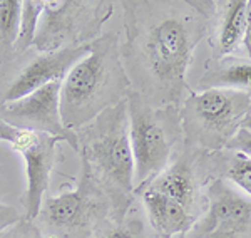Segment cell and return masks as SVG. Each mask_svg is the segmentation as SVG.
<instances>
[{"instance_id":"19","label":"cell","mask_w":251,"mask_h":238,"mask_svg":"<svg viewBox=\"0 0 251 238\" xmlns=\"http://www.w3.org/2000/svg\"><path fill=\"white\" fill-rule=\"evenodd\" d=\"M226 149H231V151H238L246 156H251V131H248V129H240L238 134L231 139V143L228 144Z\"/></svg>"},{"instance_id":"18","label":"cell","mask_w":251,"mask_h":238,"mask_svg":"<svg viewBox=\"0 0 251 238\" xmlns=\"http://www.w3.org/2000/svg\"><path fill=\"white\" fill-rule=\"evenodd\" d=\"M0 238H46L40 232V228L34 221L22 218L15 225H12L10 228H7L5 232L0 233Z\"/></svg>"},{"instance_id":"22","label":"cell","mask_w":251,"mask_h":238,"mask_svg":"<svg viewBox=\"0 0 251 238\" xmlns=\"http://www.w3.org/2000/svg\"><path fill=\"white\" fill-rule=\"evenodd\" d=\"M15 134H17V129L12 128L10 124L3 123V121H0V141L2 143L12 144V141L15 139Z\"/></svg>"},{"instance_id":"7","label":"cell","mask_w":251,"mask_h":238,"mask_svg":"<svg viewBox=\"0 0 251 238\" xmlns=\"http://www.w3.org/2000/svg\"><path fill=\"white\" fill-rule=\"evenodd\" d=\"M112 14L114 3L109 0H46L34 40L35 51L49 54L91 44L102 35L104 24Z\"/></svg>"},{"instance_id":"5","label":"cell","mask_w":251,"mask_h":238,"mask_svg":"<svg viewBox=\"0 0 251 238\" xmlns=\"http://www.w3.org/2000/svg\"><path fill=\"white\" fill-rule=\"evenodd\" d=\"M251 109V92L189 91L179 106L184 144L208 153L223 151L243 128Z\"/></svg>"},{"instance_id":"20","label":"cell","mask_w":251,"mask_h":238,"mask_svg":"<svg viewBox=\"0 0 251 238\" xmlns=\"http://www.w3.org/2000/svg\"><path fill=\"white\" fill-rule=\"evenodd\" d=\"M20 220H22V216L14 207L0 203V233L5 232L7 228H10L12 225H15Z\"/></svg>"},{"instance_id":"6","label":"cell","mask_w":251,"mask_h":238,"mask_svg":"<svg viewBox=\"0 0 251 238\" xmlns=\"http://www.w3.org/2000/svg\"><path fill=\"white\" fill-rule=\"evenodd\" d=\"M79 185L71 191L46 198L37 218H42L50 238H92L112 220V203L89 168L80 161Z\"/></svg>"},{"instance_id":"10","label":"cell","mask_w":251,"mask_h":238,"mask_svg":"<svg viewBox=\"0 0 251 238\" xmlns=\"http://www.w3.org/2000/svg\"><path fill=\"white\" fill-rule=\"evenodd\" d=\"M60 141H62L60 138L44 132L17 129L15 139L10 144L12 149L22 156L25 164L27 189L24 207H25V218L30 221H35L46 200V191L50 183L52 168L55 163V148Z\"/></svg>"},{"instance_id":"11","label":"cell","mask_w":251,"mask_h":238,"mask_svg":"<svg viewBox=\"0 0 251 238\" xmlns=\"http://www.w3.org/2000/svg\"><path fill=\"white\" fill-rule=\"evenodd\" d=\"M87 51L89 44H84V46L66 47V49L49 52V54H40L39 57L32 59L5 89L2 103L17 101L47 84L62 80L69 69L79 59H82Z\"/></svg>"},{"instance_id":"23","label":"cell","mask_w":251,"mask_h":238,"mask_svg":"<svg viewBox=\"0 0 251 238\" xmlns=\"http://www.w3.org/2000/svg\"><path fill=\"white\" fill-rule=\"evenodd\" d=\"M241 129H248V131H251V109L248 112V116H246V119H245V123H243Z\"/></svg>"},{"instance_id":"15","label":"cell","mask_w":251,"mask_h":238,"mask_svg":"<svg viewBox=\"0 0 251 238\" xmlns=\"http://www.w3.org/2000/svg\"><path fill=\"white\" fill-rule=\"evenodd\" d=\"M92 238H156V235L149 228L148 220L131 207L121 220H109L104 223Z\"/></svg>"},{"instance_id":"12","label":"cell","mask_w":251,"mask_h":238,"mask_svg":"<svg viewBox=\"0 0 251 238\" xmlns=\"http://www.w3.org/2000/svg\"><path fill=\"white\" fill-rule=\"evenodd\" d=\"M248 0H223L214 2V10L206 34L209 57L223 59L240 55L246 32Z\"/></svg>"},{"instance_id":"17","label":"cell","mask_w":251,"mask_h":238,"mask_svg":"<svg viewBox=\"0 0 251 238\" xmlns=\"http://www.w3.org/2000/svg\"><path fill=\"white\" fill-rule=\"evenodd\" d=\"M46 0H22L20 7V22H19V34L15 42V55L25 52L29 47L34 46L35 35L39 30L40 15L44 12Z\"/></svg>"},{"instance_id":"13","label":"cell","mask_w":251,"mask_h":238,"mask_svg":"<svg viewBox=\"0 0 251 238\" xmlns=\"http://www.w3.org/2000/svg\"><path fill=\"white\" fill-rule=\"evenodd\" d=\"M196 69V74L188 76L189 91L228 89L251 92V59L246 55H229L223 59L208 55Z\"/></svg>"},{"instance_id":"3","label":"cell","mask_w":251,"mask_h":238,"mask_svg":"<svg viewBox=\"0 0 251 238\" xmlns=\"http://www.w3.org/2000/svg\"><path fill=\"white\" fill-rule=\"evenodd\" d=\"M75 132L80 161L111 198L112 220H121L134 201V158L126 99Z\"/></svg>"},{"instance_id":"21","label":"cell","mask_w":251,"mask_h":238,"mask_svg":"<svg viewBox=\"0 0 251 238\" xmlns=\"http://www.w3.org/2000/svg\"><path fill=\"white\" fill-rule=\"evenodd\" d=\"M243 51L248 59H251V0H248V12H246V32L243 40Z\"/></svg>"},{"instance_id":"2","label":"cell","mask_w":251,"mask_h":238,"mask_svg":"<svg viewBox=\"0 0 251 238\" xmlns=\"http://www.w3.org/2000/svg\"><path fill=\"white\" fill-rule=\"evenodd\" d=\"M116 34L99 35L89 51L69 69L60 84V116L64 126L77 131L100 112L127 98L131 84L126 76Z\"/></svg>"},{"instance_id":"9","label":"cell","mask_w":251,"mask_h":238,"mask_svg":"<svg viewBox=\"0 0 251 238\" xmlns=\"http://www.w3.org/2000/svg\"><path fill=\"white\" fill-rule=\"evenodd\" d=\"M60 84L55 80L17 101L0 103V121L15 129L55 136L79 151L77 132L64 126L60 116Z\"/></svg>"},{"instance_id":"16","label":"cell","mask_w":251,"mask_h":238,"mask_svg":"<svg viewBox=\"0 0 251 238\" xmlns=\"http://www.w3.org/2000/svg\"><path fill=\"white\" fill-rule=\"evenodd\" d=\"M22 0H0V64L15 55Z\"/></svg>"},{"instance_id":"14","label":"cell","mask_w":251,"mask_h":238,"mask_svg":"<svg viewBox=\"0 0 251 238\" xmlns=\"http://www.w3.org/2000/svg\"><path fill=\"white\" fill-rule=\"evenodd\" d=\"M141 198L149 228L156 238H183L198 221L191 212L151 188L136 193Z\"/></svg>"},{"instance_id":"8","label":"cell","mask_w":251,"mask_h":238,"mask_svg":"<svg viewBox=\"0 0 251 238\" xmlns=\"http://www.w3.org/2000/svg\"><path fill=\"white\" fill-rule=\"evenodd\" d=\"M183 238H251V198L216 178L206 188V208Z\"/></svg>"},{"instance_id":"1","label":"cell","mask_w":251,"mask_h":238,"mask_svg":"<svg viewBox=\"0 0 251 238\" xmlns=\"http://www.w3.org/2000/svg\"><path fill=\"white\" fill-rule=\"evenodd\" d=\"M123 7L121 60L131 91L156 107L183 104L188 74L206 39L211 0H129Z\"/></svg>"},{"instance_id":"4","label":"cell","mask_w":251,"mask_h":238,"mask_svg":"<svg viewBox=\"0 0 251 238\" xmlns=\"http://www.w3.org/2000/svg\"><path fill=\"white\" fill-rule=\"evenodd\" d=\"M134 158V195L166 169L184 144L177 106L156 107L137 92L126 98Z\"/></svg>"}]
</instances>
